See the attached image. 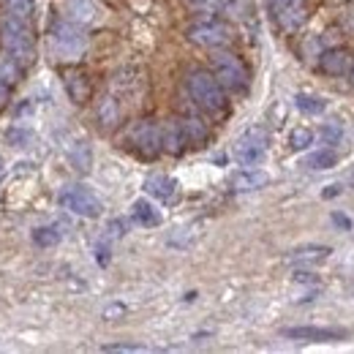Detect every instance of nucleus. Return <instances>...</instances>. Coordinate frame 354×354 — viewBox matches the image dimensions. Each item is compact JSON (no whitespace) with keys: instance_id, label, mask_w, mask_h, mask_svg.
<instances>
[{"instance_id":"obj_8","label":"nucleus","mask_w":354,"mask_h":354,"mask_svg":"<svg viewBox=\"0 0 354 354\" xmlns=\"http://www.w3.org/2000/svg\"><path fill=\"white\" fill-rule=\"evenodd\" d=\"M267 6L283 30H297L308 17L306 0H267Z\"/></svg>"},{"instance_id":"obj_23","label":"nucleus","mask_w":354,"mask_h":354,"mask_svg":"<svg viewBox=\"0 0 354 354\" xmlns=\"http://www.w3.org/2000/svg\"><path fill=\"white\" fill-rule=\"evenodd\" d=\"M295 104H297V109L300 112H306V115H322L324 112V98H316V95H308V93H300L297 98H295Z\"/></svg>"},{"instance_id":"obj_21","label":"nucleus","mask_w":354,"mask_h":354,"mask_svg":"<svg viewBox=\"0 0 354 354\" xmlns=\"http://www.w3.org/2000/svg\"><path fill=\"white\" fill-rule=\"evenodd\" d=\"M68 156H71V164H74L80 172H88L90 164H93V156H90L88 142H74V145H71V150H68Z\"/></svg>"},{"instance_id":"obj_5","label":"nucleus","mask_w":354,"mask_h":354,"mask_svg":"<svg viewBox=\"0 0 354 354\" xmlns=\"http://www.w3.org/2000/svg\"><path fill=\"white\" fill-rule=\"evenodd\" d=\"M60 205L77 216H85V218H95L101 216V202L95 199V194L88 191L85 185H68L60 191Z\"/></svg>"},{"instance_id":"obj_14","label":"nucleus","mask_w":354,"mask_h":354,"mask_svg":"<svg viewBox=\"0 0 354 354\" xmlns=\"http://www.w3.org/2000/svg\"><path fill=\"white\" fill-rule=\"evenodd\" d=\"M267 183H270V175L262 172V169H251V167H245L243 172H237L232 177L234 191H259V188H265Z\"/></svg>"},{"instance_id":"obj_33","label":"nucleus","mask_w":354,"mask_h":354,"mask_svg":"<svg viewBox=\"0 0 354 354\" xmlns=\"http://www.w3.org/2000/svg\"><path fill=\"white\" fill-rule=\"evenodd\" d=\"M6 104H8V85L0 82V109H3Z\"/></svg>"},{"instance_id":"obj_1","label":"nucleus","mask_w":354,"mask_h":354,"mask_svg":"<svg viewBox=\"0 0 354 354\" xmlns=\"http://www.w3.org/2000/svg\"><path fill=\"white\" fill-rule=\"evenodd\" d=\"M0 46L19 66H30L36 57V49H33V33L28 28V19H17L11 14L0 19Z\"/></svg>"},{"instance_id":"obj_20","label":"nucleus","mask_w":354,"mask_h":354,"mask_svg":"<svg viewBox=\"0 0 354 354\" xmlns=\"http://www.w3.org/2000/svg\"><path fill=\"white\" fill-rule=\"evenodd\" d=\"M66 90H68L71 101H77V104H85L90 98V82L82 74H71V77L66 80Z\"/></svg>"},{"instance_id":"obj_29","label":"nucleus","mask_w":354,"mask_h":354,"mask_svg":"<svg viewBox=\"0 0 354 354\" xmlns=\"http://www.w3.org/2000/svg\"><path fill=\"white\" fill-rule=\"evenodd\" d=\"M319 136H322L324 145H338V142L344 139V129H341L338 123H324L322 131H319Z\"/></svg>"},{"instance_id":"obj_17","label":"nucleus","mask_w":354,"mask_h":354,"mask_svg":"<svg viewBox=\"0 0 354 354\" xmlns=\"http://www.w3.org/2000/svg\"><path fill=\"white\" fill-rule=\"evenodd\" d=\"M66 11H68V19L77 25H90L98 17V6L93 0H71Z\"/></svg>"},{"instance_id":"obj_10","label":"nucleus","mask_w":354,"mask_h":354,"mask_svg":"<svg viewBox=\"0 0 354 354\" xmlns=\"http://www.w3.org/2000/svg\"><path fill=\"white\" fill-rule=\"evenodd\" d=\"M346 333L344 330H335V327H286L283 330V338H292V341H310V344H333V341H341Z\"/></svg>"},{"instance_id":"obj_25","label":"nucleus","mask_w":354,"mask_h":354,"mask_svg":"<svg viewBox=\"0 0 354 354\" xmlns=\"http://www.w3.org/2000/svg\"><path fill=\"white\" fill-rule=\"evenodd\" d=\"M6 6H8V14L17 19H30L36 11V0H6Z\"/></svg>"},{"instance_id":"obj_26","label":"nucleus","mask_w":354,"mask_h":354,"mask_svg":"<svg viewBox=\"0 0 354 354\" xmlns=\"http://www.w3.org/2000/svg\"><path fill=\"white\" fill-rule=\"evenodd\" d=\"M33 243L41 245V248H49V245H57L60 243V232L57 226H41L33 232Z\"/></svg>"},{"instance_id":"obj_34","label":"nucleus","mask_w":354,"mask_h":354,"mask_svg":"<svg viewBox=\"0 0 354 354\" xmlns=\"http://www.w3.org/2000/svg\"><path fill=\"white\" fill-rule=\"evenodd\" d=\"M123 306H109V308L104 310V316H106V319H109V316H115V313H118V316H120V313H123Z\"/></svg>"},{"instance_id":"obj_30","label":"nucleus","mask_w":354,"mask_h":354,"mask_svg":"<svg viewBox=\"0 0 354 354\" xmlns=\"http://www.w3.org/2000/svg\"><path fill=\"white\" fill-rule=\"evenodd\" d=\"M295 281H297V283H316V275H313V272H306V270H297V272H295Z\"/></svg>"},{"instance_id":"obj_13","label":"nucleus","mask_w":354,"mask_h":354,"mask_svg":"<svg viewBox=\"0 0 354 354\" xmlns=\"http://www.w3.org/2000/svg\"><path fill=\"white\" fill-rule=\"evenodd\" d=\"M333 254V248L330 245H300V248H295L292 254H289V262H295V265H319V262H324L327 257Z\"/></svg>"},{"instance_id":"obj_12","label":"nucleus","mask_w":354,"mask_h":354,"mask_svg":"<svg viewBox=\"0 0 354 354\" xmlns=\"http://www.w3.org/2000/svg\"><path fill=\"white\" fill-rule=\"evenodd\" d=\"M145 191H147L150 196L161 199L164 205H169V202L177 199V180L167 175H150L145 180Z\"/></svg>"},{"instance_id":"obj_31","label":"nucleus","mask_w":354,"mask_h":354,"mask_svg":"<svg viewBox=\"0 0 354 354\" xmlns=\"http://www.w3.org/2000/svg\"><path fill=\"white\" fill-rule=\"evenodd\" d=\"M104 352H145L142 346H126V344H118V346H104Z\"/></svg>"},{"instance_id":"obj_36","label":"nucleus","mask_w":354,"mask_h":354,"mask_svg":"<svg viewBox=\"0 0 354 354\" xmlns=\"http://www.w3.org/2000/svg\"><path fill=\"white\" fill-rule=\"evenodd\" d=\"M352 80H354V66H352Z\"/></svg>"},{"instance_id":"obj_19","label":"nucleus","mask_w":354,"mask_h":354,"mask_svg":"<svg viewBox=\"0 0 354 354\" xmlns=\"http://www.w3.org/2000/svg\"><path fill=\"white\" fill-rule=\"evenodd\" d=\"M335 164H338V153L330 150V147L316 150V153H310L308 158H306V167H308V169H316V172H322V169H333Z\"/></svg>"},{"instance_id":"obj_35","label":"nucleus","mask_w":354,"mask_h":354,"mask_svg":"<svg viewBox=\"0 0 354 354\" xmlns=\"http://www.w3.org/2000/svg\"><path fill=\"white\" fill-rule=\"evenodd\" d=\"M0 172H3V161H0Z\"/></svg>"},{"instance_id":"obj_9","label":"nucleus","mask_w":354,"mask_h":354,"mask_svg":"<svg viewBox=\"0 0 354 354\" xmlns=\"http://www.w3.org/2000/svg\"><path fill=\"white\" fill-rule=\"evenodd\" d=\"M129 136H131L133 147H136L142 156H147V158H153V156H158V153L164 150V145H161V129H158L156 123H150V120L136 123Z\"/></svg>"},{"instance_id":"obj_7","label":"nucleus","mask_w":354,"mask_h":354,"mask_svg":"<svg viewBox=\"0 0 354 354\" xmlns=\"http://www.w3.org/2000/svg\"><path fill=\"white\" fill-rule=\"evenodd\" d=\"M188 41L196 46H205V49H216L229 41V28L218 22V19H205V22H196L188 28Z\"/></svg>"},{"instance_id":"obj_22","label":"nucleus","mask_w":354,"mask_h":354,"mask_svg":"<svg viewBox=\"0 0 354 354\" xmlns=\"http://www.w3.org/2000/svg\"><path fill=\"white\" fill-rule=\"evenodd\" d=\"M180 123H183V131H185L188 145H199V142H205V139H207V126H205L202 120L188 118V120H180Z\"/></svg>"},{"instance_id":"obj_32","label":"nucleus","mask_w":354,"mask_h":354,"mask_svg":"<svg viewBox=\"0 0 354 354\" xmlns=\"http://www.w3.org/2000/svg\"><path fill=\"white\" fill-rule=\"evenodd\" d=\"M333 221L338 223V226H344V229H352V221H349L346 216H341V213H335V216H333Z\"/></svg>"},{"instance_id":"obj_2","label":"nucleus","mask_w":354,"mask_h":354,"mask_svg":"<svg viewBox=\"0 0 354 354\" xmlns=\"http://www.w3.org/2000/svg\"><path fill=\"white\" fill-rule=\"evenodd\" d=\"M185 88L191 93V98L205 109V112H221L226 106V98H223V88L221 82L216 80V74L210 71H191L188 80H185Z\"/></svg>"},{"instance_id":"obj_28","label":"nucleus","mask_w":354,"mask_h":354,"mask_svg":"<svg viewBox=\"0 0 354 354\" xmlns=\"http://www.w3.org/2000/svg\"><path fill=\"white\" fill-rule=\"evenodd\" d=\"M289 145L295 147V150H306L313 145V131L310 129H295L292 136H289Z\"/></svg>"},{"instance_id":"obj_27","label":"nucleus","mask_w":354,"mask_h":354,"mask_svg":"<svg viewBox=\"0 0 354 354\" xmlns=\"http://www.w3.org/2000/svg\"><path fill=\"white\" fill-rule=\"evenodd\" d=\"M6 139H8V145H14V147H28V145L33 142V133L19 129V126H14V129L6 131Z\"/></svg>"},{"instance_id":"obj_11","label":"nucleus","mask_w":354,"mask_h":354,"mask_svg":"<svg viewBox=\"0 0 354 354\" xmlns=\"http://www.w3.org/2000/svg\"><path fill=\"white\" fill-rule=\"evenodd\" d=\"M319 68H322L324 74H330V77H341V74H346V71H349V52H346L344 46H333V49L322 52V57H319Z\"/></svg>"},{"instance_id":"obj_4","label":"nucleus","mask_w":354,"mask_h":354,"mask_svg":"<svg viewBox=\"0 0 354 354\" xmlns=\"http://www.w3.org/2000/svg\"><path fill=\"white\" fill-rule=\"evenodd\" d=\"M85 44H88V39H85V33L80 30L77 22L68 19V22H57V25L52 28V46H55L57 55H63V57H77V55L85 52Z\"/></svg>"},{"instance_id":"obj_15","label":"nucleus","mask_w":354,"mask_h":354,"mask_svg":"<svg viewBox=\"0 0 354 354\" xmlns=\"http://www.w3.org/2000/svg\"><path fill=\"white\" fill-rule=\"evenodd\" d=\"M95 115H98V123H101L104 129L118 126V123H120V98H118V95H104V98L98 101Z\"/></svg>"},{"instance_id":"obj_16","label":"nucleus","mask_w":354,"mask_h":354,"mask_svg":"<svg viewBox=\"0 0 354 354\" xmlns=\"http://www.w3.org/2000/svg\"><path fill=\"white\" fill-rule=\"evenodd\" d=\"M161 145H164V150L167 153H180L185 145H188V139H185V131H183V123H167L164 129H161Z\"/></svg>"},{"instance_id":"obj_18","label":"nucleus","mask_w":354,"mask_h":354,"mask_svg":"<svg viewBox=\"0 0 354 354\" xmlns=\"http://www.w3.org/2000/svg\"><path fill=\"white\" fill-rule=\"evenodd\" d=\"M131 216L139 226H158V223H161V213H158L156 205H150L147 199H136V202H133Z\"/></svg>"},{"instance_id":"obj_24","label":"nucleus","mask_w":354,"mask_h":354,"mask_svg":"<svg viewBox=\"0 0 354 354\" xmlns=\"http://www.w3.org/2000/svg\"><path fill=\"white\" fill-rule=\"evenodd\" d=\"M17 80H19V63L14 57H0V82L11 88L17 85Z\"/></svg>"},{"instance_id":"obj_3","label":"nucleus","mask_w":354,"mask_h":354,"mask_svg":"<svg viewBox=\"0 0 354 354\" xmlns=\"http://www.w3.org/2000/svg\"><path fill=\"white\" fill-rule=\"evenodd\" d=\"M213 74L226 90H245L248 88V71L245 66L232 55V52H218L213 55Z\"/></svg>"},{"instance_id":"obj_6","label":"nucleus","mask_w":354,"mask_h":354,"mask_svg":"<svg viewBox=\"0 0 354 354\" xmlns=\"http://www.w3.org/2000/svg\"><path fill=\"white\" fill-rule=\"evenodd\" d=\"M267 153V136L262 129H251L245 131L237 145H234V158L243 164V167H257Z\"/></svg>"}]
</instances>
